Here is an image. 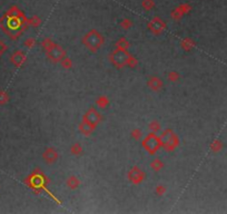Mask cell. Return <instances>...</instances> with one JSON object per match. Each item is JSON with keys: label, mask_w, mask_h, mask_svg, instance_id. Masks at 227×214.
I'll return each instance as SVG.
<instances>
[{"label": "cell", "mask_w": 227, "mask_h": 214, "mask_svg": "<svg viewBox=\"0 0 227 214\" xmlns=\"http://www.w3.org/2000/svg\"><path fill=\"white\" fill-rule=\"evenodd\" d=\"M144 7L147 9H149L152 7V0H145L144 1Z\"/></svg>", "instance_id": "1"}]
</instances>
